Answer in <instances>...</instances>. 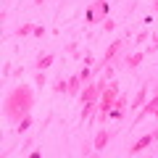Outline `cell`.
Wrapping results in <instances>:
<instances>
[{"label": "cell", "instance_id": "obj_1", "mask_svg": "<svg viewBox=\"0 0 158 158\" xmlns=\"http://www.w3.org/2000/svg\"><path fill=\"white\" fill-rule=\"evenodd\" d=\"M32 108H34V90L29 85L13 87L3 100V113L11 124H19L27 113H32Z\"/></svg>", "mask_w": 158, "mask_h": 158}, {"label": "cell", "instance_id": "obj_2", "mask_svg": "<svg viewBox=\"0 0 158 158\" xmlns=\"http://www.w3.org/2000/svg\"><path fill=\"white\" fill-rule=\"evenodd\" d=\"M118 95H121V92H118L116 82H111V85L103 90L100 103H98V124H106V121H108V113H111V108H113V103H116Z\"/></svg>", "mask_w": 158, "mask_h": 158}, {"label": "cell", "instance_id": "obj_3", "mask_svg": "<svg viewBox=\"0 0 158 158\" xmlns=\"http://www.w3.org/2000/svg\"><path fill=\"white\" fill-rule=\"evenodd\" d=\"M153 142H158V127H156L153 132H148V135H142V137H140L137 142H132V148H129L127 153H129V156H137V153L148 150V148H150Z\"/></svg>", "mask_w": 158, "mask_h": 158}, {"label": "cell", "instance_id": "obj_4", "mask_svg": "<svg viewBox=\"0 0 158 158\" xmlns=\"http://www.w3.org/2000/svg\"><path fill=\"white\" fill-rule=\"evenodd\" d=\"M127 108H129V98H127V95H118L116 103H113V108H111V113H108V118L121 121V118H124V113H127Z\"/></svg>", "mask_w": 158, "mask_h": 158}, {"label": "cell", "instance_id": "obj_5", "mask_svg": "<svg viewBox=\"0 0 158 158\" xmlns=\"http://www.w3.org/2000/svg\"><path fill=\"white\" fill-rule=\"evenodd\" d=\"M156 111H158V92H156V95H153L150 100H148L145 106L140 108V111L135 113V124H137V121H142V118H145V116H153V113H156Z\"/></svg>", "mask_w": 158, "mask_h": 158}, {"label": "cell", "instance_id": "obj_6", "mask_svg": "<svg viewBox=\"0 0 158 158\" xmlns=\"http://www.w3.org/2000/svg\"><path fill=\"white\" fill-rule=\"evenodd\" d=\"M53 63H56V53H42V56L32 63V71H48Z\"/></svg>", "mask_w": 158, "mask_h": 158}, {"label": "cell", "instance_id": "obj_7", "mask_svg": "<svg viewBox=\"0 0 158 158\" xmlns=\"http://www.w3.org/2000/svg\"><path fill=\"white\" fill-rule=\"evenodd\" d=\"M111 137H113V132H111V129H100V132H98V135H95V142H92L95 153H100L103 148H106L108 142H111Z\"/></svg>", "mask_w": 158, "mask_h": 158}, {"label": "cell", "instance_id": "obj_8", "mask_svg": "<svg viewBox=\"0 0 158 158\" xmlns=\"http://www.w3.org/2000/svg\"><path fill=\"white\" fill-rule=\"evenodd\" d=\"M145 100H148V87H140V90H137V95L132 98V103H129V111L137 113V108L145 106Z\"/></svg>", "mask_w": 158, "mask_h": 158}, {"label": "cell", "instance_id": "obj_9", "mask_svg": "<svg viewBox=\"0 0 158 158\" xmlns=\"http://www.w3.org/2000/svg\"><path fill=\"white\" fill-rule=\"evenodd\" d=\"M142 58H145V50H137V53H132V56H127L124 61H121V66L124 69H137L142 63Z\"/></svg>", "mask_w": 158, "mask_h": 158}, {"label": "cell", "instance_id": "obj_10", "mask_svg": "<svg viewBox=\"0 0 158 158\" xmlns=\"http://www.w3.org/2000/svg\"><path fill=\"white\" fill-rule=\"evenodd\" d=\"M92 11H95V21H106V16H108V0H95V3H92Z\"/></svg>", "mask_w": 158, "mask_h": 158}, {"label": "cell", "instance_id": "obj_11", "mask_svg": "<svg viewBox=\"0 0 158 158\" xmlns=\"http://www.w3.org/2000/svg\"><path fill=\"white\" fill-rule=\"evenodd\" d=\"M82 85H85V82H82V77H79V74H74V77H69V92H66V95L77 98L79 92H82Z\"/></svg>", "mask_w": 158, "mask_h": 158}, {"label": "cell", "instance_id": "obj_12", "mask_svg": "<svg viewBox=\"0 0 158 158\" xmlns=\"http://www.w3.org/2000/svg\"><path fill=\"white\" fill-rule=\"evenodd\" d=\"M32 127H34V118H32V113H27V116H24L21 121L16 124V132H19V135H27Z\"/></svg>", "mask_w": 158, "mask_h": 158}, {"label": "cell", "instance_id": "obj_13", "mask_svg": "<svg viewBox=\"0 0 158 158\" xmlns=\"http://www.w3.org/2000/svg\"><path fill=\"white\" fill-rule=\"evenodd\" d=\"M92 111H98V100H90V103H85V106H82V116H79V121L85 124L87 118L92 116Z\"/></svg>", "mask_w": 158, "mask_h": 158}, {"label": "cell", "instance_id": "obj_14", "mask_svg": "<svg viewBox=\"0 0 158 158\" xmlns=\"http://www.w3.org/2000/svg\"><path fill=\"white\" fill-rule=\"evenodd\" d=\"M34 29H37V24H34V21H27V24H21L13 34H16V37H29V34H34Z\"/></svg>", "mask_w": 158, "mask_h": 158}, {"label": "cell", "instance_id": "obj_15", "mask_svg": "<svg viewBox=\"0 0 158 158\" xmlns=\"http://www.w3.org/2000/svg\"><path fill=\"white\" fill-rule=\"evenodd\" d=\"M53 92H63V95H66V92H69V79H58V82H53Z\"/></svg>", "mask_w": 158, "mask_h": 158}, {"label": "cell", "instance_id": "obj_16", "mask_svg": "<svg viewBox=\"0 0 158 158\" xmlns=\"http://www.w3.org/2000/svg\"><path fill=\"white\" fill-rule=\"evenodd\" d=\"M150 53H158V32L153 34V45L145 48V56H150Z\"/></svg>", "mask_w": 158, "mask_h": 158}, {"label": "cell", "instance_id": "obj_17", "mask_svg": "<svg viewBox=\"0 0 158 158\" xmlns=\"http://www.w3.org/2000/svg\"><path fill=\"white\" fill-rule=\"evenodd\" d=\"M34 85H37V87L48 85V79H45V71H34Z\"/></svg>", "mask_w": 158, "mask_h": 158}, {"label": "cell", "instance_id": "obj_18", "mask_svg": "<svg viewBox=\"0 0 158 158\" xmlns=\"http://www.w3.org/2000/svg\"><path fill=\"white\" fill-rule=\"evenodd\" d=\"M66 53H69V56H74V58H79V48H77V42H69V45H66Z\"/></svg>", "mask_w": 158, "mask_h": 158}, {"label": "cell", "instance_id": "obj_19", "mask_svg": "<svg viewBox=\"0 0 158 158\" xmlns=\"http://www.w3.org/2000/svg\"><path fill=\"white\" fill-rule=\"evenodd\" d=\"M32 142H34V132H32V135L27 137V140H24V148H21V153H29V148H32Z\"/></svg>", "mask_w": 158, "mask_h": 158}, {"label": "cell", "instance_id": "obj_20", "mask_svg": "<svg viewBox=\"0 0 158 158\" xmlns=\"http://www.w3.org/2000/svg\"><path fill=\"white\" fill-rule=\"evenodd\" d=\"M148 37H153V34L148 32V29H142V32H137V40H135V42H145Z\"/></svg>", "mask_w": 158, "mask_h": 158}, {"label": "cell", "instance_id": "obj_21", "mask_svg": "<svg viewBox=\"0 0 158 158\" xmlns=\"http://www.w3.org/2000/svg\"><path fill=\"white\" fill-rule=\"evenodd\" d=\"M87 24H90V27H92V24H98V21H95V11H92V6L87 8Z\"/></svg>", "mask_w": 158, "mask_h": 158}, {"label": "cell", "instance_id": "obj_22", "mask_svg": "<svg viewBox=\"0 0 158 158\" xmlns=\"http://www.w3.org/2000/svg\"><path fill=\"white\" fill-rule=\"evenodd\" d=\"M103 29H106V32H113V29H116V21H108L106 19V21H103Z\"/></svg>", "mask_w": 158, "mask_h": 158}, {"label": "cell", "instance_id": "obj_23", "mask_svg": "<svg viewBox=\"0 0 158 158\" xmlns=\"http://www.w3.org/2000/svg\"><path fill=\"white\" fill-rule=\"evenodd\" d=\"M85 66H95V58H92V53H87V56H85Z\"/></svg>", "mask_w": 158, "mask_h": 158}, {"label": "cell", "instance_id": "obj_24", "mask_svg": "<svg viewBox=\"0 0 158 158\" xmlns=\"http://www.w3.org/2000/svg\"><path fill=\"white\" fill-rule=\"evenodd\" d=\"M153 11H156V13H158V0H153Z\"/></svg>", "mask_w": 158, "mask_h": 158}]
</instances>
